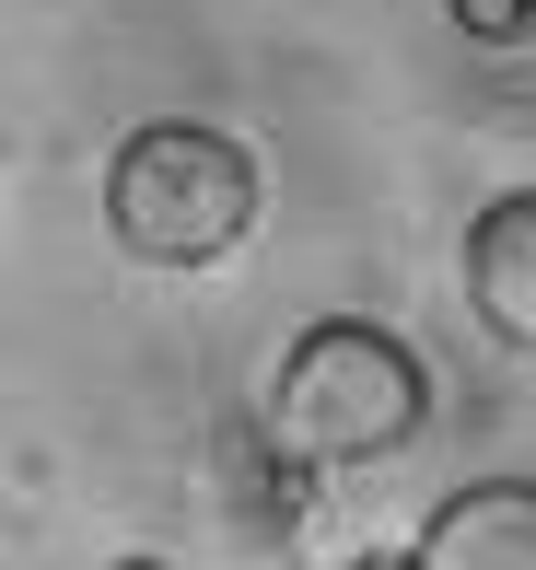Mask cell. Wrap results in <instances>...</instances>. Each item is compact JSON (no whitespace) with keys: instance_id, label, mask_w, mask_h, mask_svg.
Listing matches in <instances>:
<instances>
[{"instance_id":"cell-7","label":"cell","mask_w":536,"mask_h":570,"mask_svg":"<svg viewBox=\"0 0 536 570\" xmlns=\"http://www.w3.org/2000/svg\"><path fill=\"white\" fill-rule=\"evenodd\" d=\"M350 570H420V548H362Z\"/></svg>"},{"instance_id":"cell-8","label":"cell","mask_w":536,"mask_h":570,"mask_svg":"<svg viewBox=\"0 0 536 570\" xmlns=\"http://www.w3.org/2000/svg\"><path fill=\"white\" fill-rule=\"evenodd\" d=\"M117 570H164V559H117Z\"/></svg>"},{"instance_id":"cell-5","label":"cell","mask_w":536,"mask_h":570,"mask_svg":"<svg viewBox=\"0 0 536 570\" xmlns=\"http://www.w3.org/2000/svg\"><path fill=\"white\" fill-rule=\"evenodd\" d=\"M420 570H536V478H467L455 501H431Z\"/></svg>"},{"instance_id":"cell-1","label":"cell","mask_w":536,"mask_h":570,"mask_svg":"<svg viewBox=\"0 0 536 570\" xmlns=\"http://www.w3.org/2000/svg\"><path fill=\"white\" fill-rule=\"evenodd\" d=\"M257 420H269L303 465H386V454L420 443L431 373H420V350H408L397 326H373V315H315L292 350L269 361Z\"/></svg>"},{"instance_id":"cell-6","label":"cell","mask_w":536,"mask_h":570,"mask_svg":"<svg viewBox=\"0 0 536 570\" xmlns=\"http://www.w3.org/2000/svg\"><path fill=\"white\" fill-rule=\"evenodd\" d=\"M455 12V36H478V47H525L536 36V0H444Z\"/></svg>"},{"instance_id":"cell-4","label":"cell","mask_w":536,"mask_h":570,"mask_svg":"<svg viewBox=\"0 0 536 570\" xmlns=\"http://www.w3.org/2000/svg\"><path fill=\"white\" fill-rule=\"evenodd\" d=\"M467 315L536 361V187H501L467 222Z\"/></svg>"},{"instance_id":"cell-2","label":"cell","mask_w":536,"mask_h":570,"mask_svg":"<svg viewBox=\"0 0 536 570\" xmlns=\"http://www.w3.org/2000/svg\"><path fill=\"white\" fill-rule=\"evenodd\" d=\"M106 233L140 268H211L257 233V151L211 117H152L106 164Z\"/></svg>"},{"instance_id":"cell-3","label":"cell","mask_w":536,"mask_h":570,"mask_svg":"<svg viewBox=\"0 0 536 570\" xmlns=\"http://www.w3.org/2000/svg\"><path fill=\"white\" fill-rule=\"evenodd\" d=\"M211 478H222V512H234V535H257V548H292L303 512H315V478H327V465H303V454L257 420V407H245V420H222Z\"/></svg>"}]
</instances>
